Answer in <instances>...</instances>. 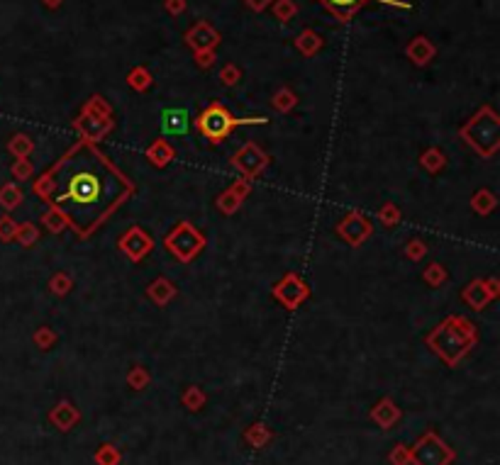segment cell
<instances>
[{"instance_id": "15", "label": "cell", "mask_w": 500, "mask_h": 465, "mask_svg": "<svg viewBox=\"0 0 500 465\" xmlns=\"http://www.w3.org/2000/svg\"><path fill=\"white\" fill-rule=\"evenodd\" d=\"M191 129V115L181 107H169L162 113V132L166 137H183Z\"/></svg>"}, {"instance_id": "10", "label": "cell", "mask_w": 500, "mask_h": 465, "mask_svg": "<svg viewBox=\"0 0 500 465\" xmlns=\"http://www.w3.org/2000/svg\"><path fill=\"white\" fill-rule=\"evenodd\" d=\"M320 5H325L339 22H349L351 17L359 12V8H364L366 3H383V5L391 8H403V10H410L408 0H318Z\"/></svg>"}, {"instance_id": "23", "label": "cell", "mask_w": 500, "mask_h": 465, "mask_svg": "<svg viewBox=\"0 0 500 465\" xmlns=\"http://www.w3.org/2000/svg\"><path fill=\"white\" fill-rule=\"evenodd\" d=\"M127 83L135 91H146V88L151 86V73H149V69H144V66H137V69H132L127 73Z\"/></svg>"}, {"instance_id": "32", "label": "cell", "mask_w": 500, "mask_h": 465, "mask_svg": "<svg viewBox=\"0 0 500 465\" xmlns=\"http://www.w3.org/2000/svg\"><path fill=\"white\" fill-rule=\"evenodd\" d=\"M49 288L54 290L56 295H66L71 288H74V280H71L69 275H66V273H56L54 278L49 280Z\"/></svg>"}, {"instance_id": "14", "label": "cell", "mask_w": 500, "mask_h": 465, "mask_svg": "<svg viewBox=\"0 0 500 465\" xmlns=\"http://www.w3.org/2000/svg\"><path fill=\"white\" fill-rule=\"evenodd\" d=\"M495 295H498V283H495V280H488V283H486V280H473V283L464 290V299H466L473 310L486 307Z\"/></svg>"}, {"instance_id": "29", "label": "cell", "mask_w": 500, "mask_h": 465, "mask_svg": "<svg viewBox=\"0 0 500 465\" xmlns=\"http://www.w3.org/2000/svg\"><path fill=\"white\" fill-rule=\"evenodd\" d=\"M0 203L6 205L8 209L15 207V205L22 203V190L17 185H6L3 190H0Z\"/></svg>"}, {"instance_id": "42", "label": "cell", "mask_w": 500, "mask_h": 465, "mask_svg": "<svg viewBox=\"0 0 500 465\" xmlns=\"http://www.w3.org/2000/svg\"><path fill=\"white\" fill-rule=\"evenodd\" d=\"M398 220H400V214H398V209L393 207V205H386V207L381 209V222H383V225H395Z\"/></svg>"}, {"instance_id": "7", "label": "cell", "mask_w": 500, "mask_h": 465, "mask_svg": "<svg viewBox=\"0 0 500 465\" xmlns=\"http://www.w3.org/2000/svg\"><path fill=\"white\" fill-rule=\"evenodd\" d=\"M452 460H454V451L435 431H427L410 449V463L413 465H449Z\"/></svg>"}, {"instance_id": "38", "label": "cell", "mask_w": 500, "mask_h": 465, "mask_svg": "<svg viewBox=\"0 0 500 465\" xmlns=\"http://www.w3.org/2000/svg\"><path fill=\"white\" fill-rule=\"evenodd\" d=\"M10 151H15V154L20 156V159H25V156H28L30 151H32V141H30L28 137H25V134H20V137H17V139L10 144Z\"/></svg>"}, {"instance_id": "13", "label": "cell", "mask_w": 500, "mask_h": 465, "mask_svg": "<svg viewBox=\"0 0 500 465\" xmlns=\"http://www.w3.org/2000/svg\"><path fill=\"white\" fill-rule=\"evenodd\" d=\"M186 44L193 49L195 54L198 52H215V47L220 44V32L215 27L208 25V22H198L186 32Z\"/></svg>"}, {"instance_id": "39", "label": "cell", "mask_w": 500, "mask_h": 465, "mask_svg": "<svg viewBox=\"0 0 500 465\" xmlns=\"http://www.w3.org/2000/svg\"><path fill=\"white\" fill-rule=\"evenodd\" d=\"M391 463L393 465H408L410 463V449L408 446H395L391 453Z\"/></svg>"}, {"instance_id": "6", "label": "cell", "mask_w": 500, "mask_h": 465, "mask_svg": "<svg viewBox=\"0 0 500 465\" xmlns=\"http://www.w3.org/2000/svg\"><path fill=\"white\" fill-rule=\"evenodd\" d=\"M205 244H208V241H205L203 231L195 229L191 222H178V225L166 234V239H164V246H166L169 251L183 263L193 261V258L205 249Z\"/></svg>"}, {"instance_id": "4", "label": "cell", "mask_w": 500, "mask_h": 465, "mask_svg": "<svg viewBox=\"0 0 500 465\" xmlns=\"http://www.w3.org/2000/svg\"><path fill=\"white\" fill-rule=\"evenodd\" d=\"M459 134H461L464 139L479 151L481 156L490 159L500 146V120H498V115H495L493 107L486 105L464 124Z\"/></svg>"}, {"instance_id": "31", "label": "cell", "mask_w": 500, "mask_h": 465, "mask_svg": "<svg viewBox=\"0 0 500 465\" xmlns=\"http://www.w3.org/2000/svg\"><path fill=\"white\" fill-rule=\"evenodd\" d=\"M269 439H271V431L266 427H252L247 431V441L252 446H257V449H261Z\"/></svg>"}, {"instance_id": "24", "label": "cell", "mask_w": 500, "mask_h": 465, "mask_svg": "<svg viewBox=\"0 0 500 465\" xmlns=\"http://www.w3.org/2000/svg\"><path fill=\"white\" fill-rule=\"evenodd\" d=\"M471 207L476 209V212H479V214H488L490 209L495 207V198H493V193H490V190H479V193L473 195Z\"/></svg>"}, {"instance_id": "34", "label": "cell", "mask_w": 500, "mask_h": 465, "mask_svg": "<svg viewBox=\"0 0 500 465\" xmlns=\"http://www.w3.org/2000/svg\"><path fill=\"white\" fill-rule=\"evenodd\" d=\"M425 280L430 285H442L446 280V271L439 266V263H432V266L425 271Z\"/></svg>"}, {"instance_id": "20", "label": "cell", "mask_w": 500, "mask_h": 465, "mask_svg": "<svg viewBox=\"0 0 500 465\" xmlns=\"http://www.w3.org/2000/svg\"><path fill=\"white\" fill-rule=\"evenodd\" d=\"M146 156H149V161L154 163V166L164 168L169 163V161H173V156H176V151H173V146L169 144L164 137H159V139L154 141V144L149 146V151H146Z\"/></svg>"}, {"instance_id": "21", "label": "cell", "mask_w": 500, "mask_h": 465, "mask_svg": "<svg viewBox=\"0 0 500 465\" xmlns=\"http://www.w3.org/2000/svg\"><path fill=\"white\" fill-rule=\"evenodd\" d=\"M146 293H149V297L154 299V302H159V305H166L169 299L176 295V285H173L171 280H166V278H156L154 283L146 288Z\"/></svg>"}, {"instance_id": "12", "label": "cell", "mask_w": 500, "mask_h": 465, "mask_svg": "<svg viewBox=\"0 0 500 465\" xmlns=\"http://www.w3.org/2000/svg\"><path fill=\"white\" fill-rule=\"evenodd\" d=\"M339 234L345 236L351 246H361L369 236L373 234V227H371V222L366 220L364 214L349 212L345 220L339 222Z\"/></svg>"}, {"instance_id": "33", "label": "cell", "mask_w": 500, "mask_h": 465, "mask_svg": "<svg viewBox=\"0 0 500 465\" xmlns=\"http://www.w3.org/2000/svg\"><path fill=\"white\" fill-rule=\"evenodd\" d=\"M127 383H129V385H132V387H135V390H142V387H144L146 383H149V373H146L144 368H140V365H137L135 370H129Z\"/></svg>"}, {"instance_id": "45", "label": "cell", "mask_w": 500, "mask_h": 465, "mask_svg": "<svg viewBox=\"0 0 500 465\" xmlns=\"http://www.w3.org/2000/svg\"><path fill=\"white\" fill-rule=\"evenodd\" d=\"M15 229H17V227L12 225V222L8 220V217L3 222H0V231H3L0 236H3V239H12V236H15Z\"/></svg>"}, {"instance_id": "35", "label": "cell", "mask_w": 500, "mask_h": 465, "mask_svg": "<svg viewBox=\"0 0 500 465\" xmlns=\"http://www.w3.org/2000/svg\"><path fill=\"white\" fill-rule=\"evenodd\" d=\"M42 220H44V225H47L49 229L54 231V234H56V231H61V229H64V227H66V220H64V217H61L59 212H56V209H49V212L42 217Z\"/></svg>"}, {"instance_id": "40", "label": "cell", "mask_w": 500, "mask_h": 465, "mask_svg": "<svg viewBox=\"0 0 500 465\" xmlns=\"http://www.w3.org/2000/svg\"><path fill=\"white\" fill-rule=\"evenodd\" d=\"M34 341H37L42 348H49V346H52V343L56 341V337H54V332H52L49 326H42V329H39V332H37V337H34Z\"/></svg>"}, {"instance_id": "16", "label": "cell", "mask_w": 500, "mask_h": 465, "mask_svg": "<svg viewBox=\"0 0 500 465\" xmlns=\"http://www.w3.org/2000/svg\"><path fill=\"white\" fill-rule=\"evenodd\" d=\"M249 190H252V185H249L247 178H242V181L232 183L230 188H227L225 193L217 198V207H220L222 214H232L239 205H242V200L249 195Z\"/></svg>"}, {"instance_id": "27", "label": "cell", "mask_w": 500, "mask_h": 465, "mask_svg": "<svg viewBox=\"0 0 500 465\" xmlns=\"http://www.w3.org/2000/svg\"><path fill=\"white\" fill-rule=\"evenodd\" d=\"M274 12H276V17H279L281 22H288V20H293V17H296L298 5L293 3V0H276Z\"/></svg>"}, {"instance_id": "43", "label": "cell", "mask_w": 500, "mask_h": 465, "mask_svg": "<svg viewBox=\"0 0 500 465\" xmlns=\"http://www.w3.org/2000/svg\"><path fill=\"white\" fill-rule=\"evenodd\" d=\"M195 59H198L200 69H210V66L215 64V52H198L195 54Z\"/></svg>"}, {"instance_id": "5", "label": "cell", "mask_w": 500, "mask_h": 465, "mask_svg": "<svg viewBox=\"0 0 500 465\" xmlns=\"http://www.w3.org/2000/svg\"><path fill=\"white\" fill-rule=\"evenodd\" d=\"M74 127H76V132L81 134V139L93 141V144L105 139L115 127L113 107L102 100L100 95H93L91 100L83 105L81 115L74 120Z\"/></svg>"}, {"instance_id": "19", "label": "cell", "mask_w": 500, "mask_h": 465, "mask_svg": "<svg viewBox=\"0 0 500 465\" xmlns=\"http://www.w3.org/2000/svg\"><path fill=\"white\" fill-rule=\"evenodd\" d=\"M371 419L378 424V427L388 429V427H393V424H395L400 419V409L395 405H393L391 400H381L371 409Z\"/></svg>"}, {"instance_id": "2", "label": "cell", "mask_w": 500, "mask_h": 465, "mask_svg": "<svg viewBox=\"0 0 500 465\" xmlns=\"http://www.w3.org/2000/svg\"><path fill=\"white\" fill-rule=\"evenodd\" d=\"M427 343L446 365H457L476 343V326L464 317H446L427 337Z\"/></svg>"}, {"instance_id": "26", "label": "cell", "mask_w": 500, "mask_h": 465, "mask_svg": "<svg viewBox=\"0 0 500 465\" xmlns=\"http://www.w3.org/2000/svg\"><path fill=\"white\" fill-rule=\"evenodd\" d=\"M296 102H298L296 93L288 91V88H281V91L276 93V98H274V105H276V110H279V113H288V110H293V107H296Z\"/></svg>"}, {"instance_id": "30", "label": "cell", "mask_w": 500, "mask_h": 465, "mask_svg": "<svg viewBox=\"0 0 500 465\" xmlns=\"http://www.w3.org/2000/svg\"><path fill=\"white\" fill-rule=\"evenodd\" d=\"M203 402H205V395L200 387H188L186 395H183V405L188 407L191 412H198L200 407H203Z\"/></svg>"}, {"instance_id": "1", "label": "cell", "mask_w": 500, "mask_h": 465, "mask_svg": "<svg viewBox=\"0 0 500 465\" xmlns=\"http://www.w3.org/2000/svg\"><path fill=\"white\" fill-rule=\"evenodd\" d=\"M34 193L64 217L78 239H88L135 195V183L93 141L81 139L34 181Z\"/></svg>"}, {"instance_id": "8", "label": "cell", "mask_w": 500, "mask_h": 465, "mask_svg": "<svg viewBox=\"0 0 500 465\" xmlns=\"http://www.w3.org/2000/svg\"><path fill=\"white\" fill-rule=\"evenodd\" d=\"M232 166L242 173L247 181H252V178H259L266 171V166H269V156L259 149L254 141H249V144H244L242 149L232 156Z\"/></svg>"}, {"instance_id": "28", "label": "cell", "mask_w": 500, "mask_h": 465, "mask_svg": "<svg viewBox=\"0 0 500 465\" xmlns=\"http://www.w3.org/2000/svg\"><path fill=\"white\" fill-rule=\"evenodd\" d=\"M420 163H422V166H425L427 171L437 173V171H439V168L446 163V159H444V154H439V151H437V149H430L425 156H422V159H420Z\"/></svg>"}, {"instance_id": "18", "label": "cell", "mask_w": 500, "mask_h": 465, "mask_svg": "<svg viewBox=\"0 0 500 465\" xmlns=\"http://www.w3.org/2000/svg\"><path fill=\"white\" fill-rule=\"evenodd\" d=\"M405 54H408L410 59H413L415 66H427L432 61V56H435V44L430 42L427 37H415L413 42L408 44V49H405Z\"/></svg>"}, {"instance_id": "9", "label": "cell", "mask_w": 500, "mask_h": 465, "mask_svg": "<svg viewBox=\"0 0 500 465\" xmlns=\"http://www.w3.org/2000/svg\"><path fill=\"white\" fill-rule=\"evenodd\" d=\"M307 295H310V290H307V285L298 278L296 273H285L283 278L274 285V297L279 299L283 307H288V310L301 307V302L307 299Z\"/></svg>"}, {"instance_id": "3", "label": "cell", "mask_w": 500, "mask_h": 465, "mask_svg": "<svg viewBox=\"0 0 500 465\" xmlns=\"http://www.w3.org/2000/svg\"><path fill=\"white\" fill-rule=\"evenodd\" d=\"M269 117H235L222 102H210L195 120V129L203 134L210 144H220L242 124H266Z\"/></svg>"}, {"instance_id": "36", "label": "cell", "mask_w": 500, "mask_h": 465, "mask_svg": "<svg viewBox=\"0 0 500 465\" xmlns=\"http://www.w3.org/2000/svg\"><path fill=\"white\" fill-rule=\"evenodd\" d=\"M15 236L22 241V244H32V241H37L39 231H37V227H34V225H22V227H17V229H15Z\"/></svg>"}, {"instance_id": "11", "label": "cell", "mask_w": 500, "mask_h": 465, "mask_svg": "<svg viewBox=\"0 0 500 465\" xmlns=\"http://www.w3.org/2000/svg\"><path fill=\"white\" fill-rule=\"evenodd\" d=\"M118 246H120V251H122L129 261L140 263L146 253H151V249H154V239H151L142 227H129V229L120 236Z\"/></svg>"}, {"instance_id": "17", "label": "cell", "mask_w": 500, "mask_h": 465, "mask_svg": "<svg viewBox=\"0 0 500 465\" xmlns=\"http://www.w3.org/2000/svg\"><path fill=\"white\" fill-rule=\"evenodd\" d=\"M78 419H81V412H78V409H76L71 402H59L54 412L49 414V422L54 424L59 431H69L71 427H76V424H78Z\"/></svg>"}, {"instance_id": "46", "label": "cell", "mask_w": 500, "mask_h": 465, "mask_svg": "<svg viewBox=\"0 0 500 465\" xmlns=\"http://www.w3.org/2000/svg\"><path fill=\"white\" fill-rule=\"evenodd\" d=\"M244 3H247V5L252 8L254 12H264L266 8H269L271 3H274V0H244Z\"/></svg>"}, {"instance_id": "22", "label": "cell", "mask_w": 500, "mask_h": 465, "mask_svg": "<svg viewBox=\"0 0 500 465\" xmlns=\"http://www.w3.org/2000/svg\"><path fill=\"white\" fill-rule=\"evenodd\" d=\"M296 47H298V52L305 54V56H315V54L323 49V37H320L318 32H312V30H305V32L298 34Z\"/></svg>"}, {"instance_id": "41", "label": "cell", "mask_w": 500, "mask_h": 465, "mask_svg": "<svg viewBox=\"0 0 500 465\" xmlns=\"http://www.w3.org/2000/svg\"><path fill=\"white\" fill-rule=\"evenodd\" d=\"M405 251H408V256L413 258V261H417V258H422V256H425V251H427V249H425V244H422V241H417V239H415V241H410V244H408V249H405Z\"/></svg>"}, {"instance_id": "47", "label": "cell", "mask_w": 500, "mask_h": 465, "mask_svg": "<svg viewBox=\"0 0 500 465\" xmlns=\"http://www.w3.org/2000/svg\"><path fill=\"white\" fill-rule=\"evenodd\" d=\"M44 5H47V8H59L61 0H44Z\"/></svg>"}, {"instance_id": "37", "label": "cell", "mask_w": 500, "mask_h": 465, "mask_svg": "<svg viewBox=\"0 0 500 465\" xmlns=\"http://www.w3.org/2000/svg\"><path fill=\"white\" fill-rule=\"evenodd\" d=\"M239 78H242V73H239V69H237L235 64H227L225 69L220 71V80L225 86H235V83H239Z\"/></svg>"}, {"instance_id": "44", "label": "cell", "mask_w": 500, "mask_h": 465, "mask_svg": "<svg viewBox=\"0 0 500 465\" xmlns=\"http://www.w3.org/2000/svg\"><path fill=\"white\" fill-rule=\"evenodd\" d=\"M186 5H188V0H166V3H164V8H166L171 15H181V12L186 10Z\"/></svg>"}, {"instance_id": "25", "label": "cell", "mask_w": 500, "mask_h": 465, "mask_svg": "<svg viewBox=\"0 0 500 465\" xmlns=\"http://www.w3.org/2000/svg\"><path fill=\"white\" fill-rule=\"evenodd\" d=\"M120 460H122V455H120V451L115 449V446L105 444L96 451V463L98 465H120Z\"/></svg>"}]
</instances>
